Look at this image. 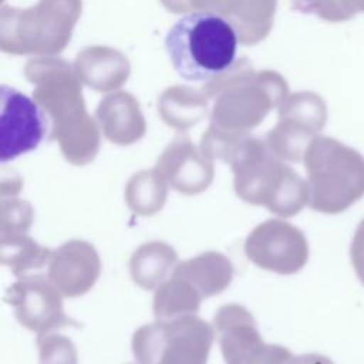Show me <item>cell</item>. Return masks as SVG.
Listing matches in <instances>:
<instances>
[{
    "label": "cell",
    "instance_id": "obj_1",
    "mask_svg": "<svg viewBox=\"0 0 364 364\" xmlns=\"http://www.w3.org/2000/svg\"><path fill=\"white\" fill-rule=\"evenodd\" d=\"M165 50L179 77L193 82L212 81L233 65L237 31L229 18L216 11H192L169 28Z\"/></svg>",
    "mask_w": 364,
    "mask_h": 364
},
{
    "label": "cell",
    "instance_id": "obj_2",
    "mask_svg": "<svg viewBox=\"0 0 364 364\" xmlns=\"http://www.w3.org/2000/svg\"><path fill=\"white\" fill-rule=\"evenodd\" d=\"M230 165L235 192L246 203L264 206L282 218L294 216L309 205L307 182L260 139L245 136Z\"/></svg>",
    "mask_w": 364,
    "mask_h": 364
},
{
    "label": "cell",
    "instance_id": "obj_3",
    "mask_svg": "<svg viewBox=\"0 0 364 364\" xmlns=\"http://www.w3.org/2000/svg\"><path fill=\"white\" fill-rule=\"evenodd\" d=\"M309 206L321 213H340L364 196V156L330 138L314 136L304 152Z\"/></svg>",
    "mask_w": 364,
    "mask_h": 364
},
{
    "label": "cell",
    "instance_id": "obj_4",
    "mask_svg": "<svg viewBox=\"0 0 364 364\" xmlns=\"http://www.w3.org/2000/svg\"><path fill=\"white\" fill-rule=\"evenodd\" d=\"M213 340V327L189 314L139 327L132 353L139 364H206Z\"/></svg>",
    "mask_w": 364,
    "mask_h": 364
},
{
    "label": "cell",
    "instance_id": "obj_5",
    "mask_svg": "<svg viewBox=\"0 0 364 364\" xmlns=\"http://www.w3.org/2000/svg\"><path fill=\"white\" fill-rule=\"evenodd\" d=\"M213 324L225 364H283L293 355L283 346L264 343L252 313L240 304L222 306Z\"/></svg>",
    "mask_w": 364,
    "mask_h": 364
},
{
    "label": "cell",
    "instance_id": "obj_6",
    "mask_svg": "<svg viewBox=\"0 0 364 364\" xmlns=\"http://www.w3.org/2000/svg\"><path fill=\"white\" fill-rule=\"evenodd\" d=\"M0 161L4 164L38 146L50 136V118L40 102L18 90L0 88Z\"/></svg>",
    "mask_w": 364,
    "mask_h": 364
},
{
    "label": "cell",
    "instance_id": "obj_7",
    "mask_svg": "<svg viewBox=\"0 0 364 364\" xmlns=\"http://www.w3.org/2000/svg\"><path fill=\"white\" fill-rule=\"evenodd\" d=\"M245 253L260 269L277 274H294L309 260V243L294 225L282 219H269L247 235Z\"/></svg>",
    "mask_w": 364,
    "mask_h": 364
},
{
    "label": "cell",
    "instance_id": "obj_8",
    "mask_svg": "<svg viewBox=\"0 0 364 364\" xmlns=\"http://www.w3.org/2000/svg\"><path fill=\"white\" fill-rule=\"evenodd\" d=\"M6 300L13 306L18 323L37 334L68 326L78 327V321L65 314L63 293L48 276L26 274L18 277L7 289Z\"/></svg>",
    "mask_w": 364,
    "mask_h": 364
},
{
    "label": "cell",
    "instance_id": "obj_9",
    "mask_svg": "<svg viewBox=\"0 0 364 364\" xmlns=\"http://www.w3.org/2000/svg\"><path fill=\"white\" fill-rule=\"evenodd\" d=\"M326 121L327 107L321 97L313 92L294 94L284 102L277 127L267 134V146L280 159L299 162Z\"/></svg>",
    "mask_w": 364,
    "mask_h": 364
},
{
    "label": "cell",
    "instance_id": "obj_10",
    "mask_svg": "<svg viewBox=\"0 0 364 364\" xmlns=\"http://www.w3.org/2000/svg\"><path fill=\"white\" fill-rule=\"evenodd\" d=\"M154 169L168 188L183 195L206 191L215 175L212 159L199 152L186 135L176 136L165 148Z\"/></svg>",
    "mask_w": 364,
    "mask_h": 364
},
{
    "label": "cell",
    "instance_id": "obj_11",
    "mask_svg": "<svg viewBox=\"0 0 364 364\" xmlns=\"http://www.w3.org/2000/svg\"><path fill=\"white\" fill-rule=\"evenodd\" d=\"M101 273V260L95 247L73 239L53 250L48 263V277L65 297L85 294Z\"/></svg>",
    "mask_w": 364,
    "mask_h": 364
},
{
    "label": "cell",
    "instance_id": "obj_12",
    "mask_svg": "<svg viewBox=\"0 0 364 364\" xmlns=\"http://www.w3.org/2000/svg\"><path fill=\"white\" fill-rule=\"evenodd\" d=\"M173 276L191 282L203 296L220 294L233 279V264L220 252L209 250L176 264Z\"/></svg>",
    "mask_w": 364,
    "mask_h": 364
},
{
    "label": "cell",
    "instance_id": "obj_13",
    "mask_svg": "<svg viewBox=\"0 0 364 364\" xmlns=\"http://www.w3.org/2000/svg\"><path fill=\"white\" fill-rule=\"evenodd\" d=\"M178 264L175 249L159 240L141 245L131 256L129 273L132 280L145 290L159 287L172 276Z\"/></svg>",
    "mask_w": 364,
    "mask_h": 364
},
{
    "label": "cell",
    "instance_id": "obj_14",
    "mask_svg": "<svg viewBox=\"0 0 364 364\" xmlns=\"http://www.w3.org/2000/svg\"><path fill=\"white\" fill-rule=\"evenodd\" d=\"M105 136L119 145H129L145 134V122L134 100L107 98L97 109Z\"/></svg>",
    "mask_w": 364,
    "mask_h": 364
},
{
    "label": "cell",
    "instance_id": "obj_15",
    "mask_svg": "<svg viewBox=\"0 0 364 364\" xmlns=\"http://www.w3.org/2000/svg\"><path fill=\"white\" fill-rule=\"evenodd\" d=\"M203 296L188 280L179 276H171L154 294V316L159 321L173 320L182 316L196 314Z\"/></svg>",
    "mask_w": 364,
    "mask_h": 364
},
{
    "label": "cell",
    "instance_id": "obj_16",
    "mask_svg": "<svg viewBox=\"0 0 364 364\" xmlns=\"http://www.w3.org/2000/svg\"><path fill=\"white\" fill-rule=\"evenodd\" d=\"M53 250L41 246L26 235L0 237V259L16 277L26 276L27 272L41 269L50 263Z\"/></svg>",
    "mask_w": 364,
    "mask_h": 364
},
{
    "label": "cell",
    "instance_id": "obj_17",
    "mask_svg": "<svg viewBox=\"0 0 364 364\" xmlns=\"http://www.w3.org/2000/svg\"><path fill=\"white\" fill-rule=\"evenodd\" d=\"M168 196V185L155 169H144L131 176L125 185V202L128 208L141 216L159 212Z\"/></svg>",
    "mask_w": 364,
    "mask_h": 364
},
{
    "label": "cell",
    "instance_id": "obj_18",
    "mask_svg": "<svg viewBox=\"0 0 364 364\" xmlns=\"http://www.w3.org/2000/svg\"><path fill=\"white\" fill-rule=\"evenodd\" d=\"M18 188L11 183V189H1V210H0V237L26 235L33 223V206L16 196Z\"/></svg>",
    "mask_w": 364,
    "mask_h": 364
},
{
    "label": "cell",
    "instance_id": "obj_19",
    "mask_svg": "<svg viewBox=\"0 0 364 364\" xmlns=\"http://www.w3.org/2000/svg\"><path fill=\"white\" fill-rule=\"evenodd\" d=\"M40 364H77L78 354L74 343L61 334L46 333L37 336Z\"/></svg>",
    "mask_w": 364,
    "mask_h": 364
},
{
    "label": "cell",
    "instance_id": "obj_20",
    "mask_svg": "<svg viewBox=\"0 0 364 364\" xmlns=\"http://www.w3.org/2000/svg\"><path fill=\"white\" fill-rule=\"evenodd\" d=\"M294 7L303 13H314L320 18L338 23L354 17L340 0H293Z\"/></svg>",
    "mask_w": 364,
    "mask_h": 364
},
{
    "label": "cell",
    "instance_id": "obj_21",
    "mask_svg": "<svg viewBox=\"0 0 364 364\" xmlns=\"http://www.w3.org/2000/svg\"><path fill=\"white\" fill-rule=\"evenodd\" d=\"M351 263L360 282L364 284V219L355 229L351 247H350Z\"/></svg>",
    "mask_w": 364,
    "mask_h": 364
},
{
    "label": "cell",
    "instance_id": "obj_22",
    "mask_svg": "<svg viewBox=\"0 0 364 364\" xmlns=\"http://www.w3.org/2000/svg\"><path fill=\"white\" fill-rule=\"evenodd\" d=\"M283 364H334V363L326 355H321L317 353H309V354L291 355Z\"/></svg>",
    "mask_w": 364,
    "mask_h": 364
},
{
    "label": "cell",
    "instance_id": "obj_23",
    "mask_svg": "<svg viewBox=\"0 0 364 364\" xmlns=\"http://www.w3.org/2000/svg\"><path fill=\"white\" fill-rule=\"evenodd\" d=\"M340 1L354 16L358 11L364 13V0H340Z\"/></svg>",
    "mask_w": 364,
    "mask_h": 364
}]
</instances>
